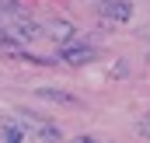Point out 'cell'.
Returning <instances> with one entry per match:
<instances>
[{"instance_id":"cell-5","label":"cell","mask_w":150,"mask_h":143,"mask_svg":"<svg viewBox=\"0 0 150 143\" xmlns=\"http://www.w3.org/2000/svg\"><path fill=\"white\" fill-rule=\"evenodd\" d=\"M45 35L52 38V42H59V45H70V42H77V28L70 21H63V18H49Z\"/></svg>"},{"instance_id":"cell-3","label":"cell","mask_w":150,"mask_h":143,"mask_svg":"<svg viewBox=\"0 0 150 143\" xmlns=\"http://www.w3.org/2000/svg\"><path fill=\"white\" fill-rule=\"evenodd\" d=\"M59 59H67L70 67H91V63L98 59V49H91V45H77V42H70V45H63Z\"/></svg>"},{"instance_id":"cell-6","label":"cell","mask_w":150,"mask_h":143,"mask_svg":"<svg viewBox=\"0 0 150 143\" xmlns=\"http://www.w3.org/2000/svg\"><path fill=\"white\" fill-rule=\"evenodd\" d=\"M38 98H42V101H52V105H80L77 94L59 91V87H38Z\"/></svg>"},{"instance_id":"cell-4","label":"cell","mask_w":150,"mask_h":143,"mask_svg":"<svg viewBox=\"0 0 150 143\" xmlns=\"http://www.w3.org/2000/svg\"><path fill=\"white\" fill-rule=\"evenodd\" d=\"M101 18L112 21V25H126L133 18V4L129 0H105L101 4Z\"/></svg>"},{"instance_id":"cell-8","label":"cell","mask_w":150,"mask_h":143,"mask_svg":"<svg viewBox=\"0 0 150 143\" xmlns=\"http://www.w3.org/2000/svg\"><path fill=\"white\" fill-rule=\"evenodd\" d=\"M136 133H140L143 140H150V119H143V122H140V129H136Z\"/></svg>"},{"instance_id":"cell-2","label":"cell","mask_w":150,"mask_h":143,"mask_svg":"<svg viewBox=\"0 0 150 143\" xmlns=\"http://www.w3.org/2000/svg\"><path fill=\"white\" fill-rule=\"evenodd\" d=\"M11 32L18 35V42H21V45H28V42H35V38L45 35V28H42V25H35L28 14H14V25H11Z\"/></svg>"},{"instance_id":"cell-9","label":"cell","mask_w":150,"mask_h":143,"mask_svg":"<svg viewBox=\"0 0 150 143\" xmlns=\"http://www.w3.org/2000/svg\"><path fill=\"white\" fill-rule=\"evenodd\" d=\"M140 38H150V25H143V28H140Z\"/></svg>"},{"instance_id":"cell-7","label":"cell","mask_w":150,"mask_h":143,"mask_svg":"<svg viewBox=\"0 0 150 143\" xmlns=\"http://www.w3.org/2000/svg\"><path fill=\"white\" fill-rule=\"evenodd\" d=\"M4 14H25V0H0Z\"/></svg>"},{"instance_id":"cell-1","label":"cell","mask_w":150,"mask_h":143,"mask_svg":"<svg viewBox=\"0 0 150 143\" xmlns=\"http://www.w3.org/2000/svg\"><path fill=\"white\" fill-rule=\"evenodd\" d=\"M14 119L25 126V136H28V140H63V133H59L52 122H45L42 115H35V112H18Z\"/></svg>"}]
</instances>
